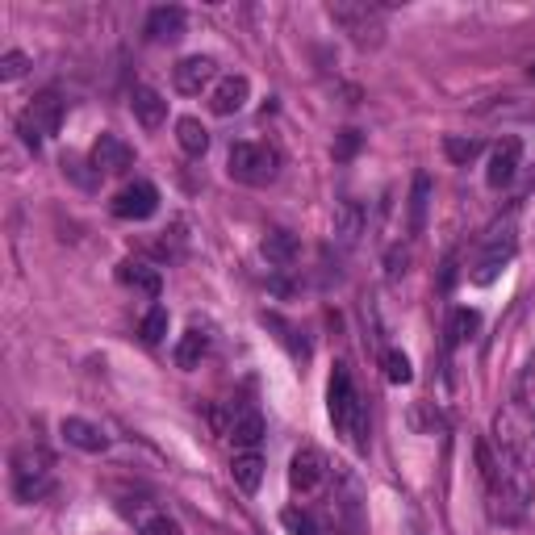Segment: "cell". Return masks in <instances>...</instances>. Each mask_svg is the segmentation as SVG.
I'll return each instance as SVG.
<instances>
[{
  "instance_id": "obj_18",
  "label": "cell",
  "mask_w": 535,
  "mask_h": 535,
  "mask_svg": "<svg viewBox=\"0 0 535 535\" xmlns=\"http://www.w3.org/2000/svg\"><path fill=\"white\" fill-rule=\"evenodd\" d=\"M118 281L138 289V293H147V297H159V289H164V281H159V268H151L143 260H122L118 264Z\"/></svg>"
},
{
  "instance_id": "obj_12",
  "label": "cell",
  "mask_w": 535,
  "mask_h": 535,
  "mask_svg": "<svg viewBox=\"0 0 535 535\" xmlns=\"http://www.w3.org/2000/svg\"><path fill=\"white\" fill-rule=\"evenodd\" d=\"M134 164V147L118 134H101L97 143H92V168L101 176H122L126 168Z\"/></svg>"
},
{
  "instance_id": "obj_2",
  "label": "cell",
  "mask_w": 535,
  "mask_h": 535,
  "mask_svg": "<svg viewBox=\"0 0 535 535\" xmlns=\"http://www.w3.org/2000/svg\"><path fill=\"white\" fill-rule=\"evenodd\" d=\"M490 444L510 456V460H519V464H535V410L527 406V398H515V402H506L498 414H494V435H490Z\"/></svg>"
},
{
  "instance_id": "obj_29",
  "label": "cell",
  "mask_w": 535,
  "mask_h": 535,
  "mask_svg": "<svg viewBox=\"0 0 535 535\" xmlns=\"http://www.w3.org/2000/svg\"><path fill=\"white\" fill-rule=\"evenodd\" d=\"M138 331H143V343H164V335H168V310L164 306H151L147 314H143V327H138Z\"/></svg>"
},
{
  "instance_id": "obj_10",
  "label": "cell",
  "mask_w": 535,
  "mask_h": 535,
  "mask_svg": "<svg viewBox=\"0 0 535 535\" xmlns=\"http://www.w3.org/2000/svg\"><path fill=\"white\" fill-rule=\"evenodd\" d=\"M155 209H159V189L151 180H134L113 197V218H122V222H147Z\"/></svg>"
},
{
  "instance_id": "obj_6",
  "label": "cell",
  "mask_w": 535,
  "mask_h": 535,
  "mask_svg": "<svg viewBox=\"0 0 535 535\" xmlns=\"http://www.w3.org/2000/svg\"><path fill=\"white\" fill-rule=\"evenodd\" d=\"M226 172H230V180L247 184V189H264V184H272L276 172H281V155L264 143H235L226 155Z\"/></svg>"
},
{
  "instance_id": "obj_8",
  "label": "cell",
  "mask_w": 535,
  "mask_h": 535,
  "mask_svg": "<svg viewBox=\"0 0 535 535\" xmlns=\"http://www.w3.org/2000/svg\"><path fill=\"white\" fill-rule=\"evenodd\" d=\"M515 251H519L515 222H506V226L490 230V235H485L481 255H477V264H473V285H494L498 276L506 272V264L515 260Z\"/></svg>"
},
{
  "instance_id": "obj_3",
  "label": "cell",
  "mask_w": 535,
  "mask_h": 535,
  "mask_svg": "<svg viewBox=\"0 0 535 535\" xmlns=\"http://www.w3.org/2000/svg\"><path fill=\"white\" fill-rule=\"evenodd\" d=\"M9 464H13V494H17V502L30 506V502H42L46 494L55 490V460H51L46 448L21 444Z\"/></svg>"
},
{
  "instance_id": "obj_14",
  "label": "cell",
  "mask_w": 535,
  "mask_h": 535,
  "mask_svg": "<svg viewBox=\"0 0 535 535\" xmlns=\"http://www.w3.org/2000/svg\"><path fill=\"white\" fill-rule=\"evenodd\" d=\"M130 109H134V118L143 130H159L168 122V101H164V92L151 88V84H134L130 92Z\"/></svg>"
},
{
  "instance_id": "obj_34",
  "label": "cell",
  "mask_w": 535,
  "mask_h": 535,
  "mask_svg": "<svg viewBox=\"0 0 535 535\" xmlns=\"http://www.w3.org/2000/svg\"><path fill=\"white\" fill-rule=\"evenodd\" d=\"M535 389V360H531V372H527V393Z\"/></svg>"
},
{
  "instance_id": "obj_20",
  "label": "cell",
  "mask_w": 535,
  "mask_h": 535,
  "mask_svg": "<svg viewBox=\"0 0 535 535\" xmlns=\"http://www.w3.org/2000/svg\"><path fill=\"white\" fill-rule=\"evenodd\" d=\"M130 519H134L138 535H184L180 523L168 515V510H155V506H138V510H130Z\"/></svg>"
},
{
  "instance_id": "obj_25",
  "label": "cell",
  "mask_w": 535,
  "mask_h": 535,
  "mask_svg": "<svg viewBox=\"0 0 535 535\" xmlns=\"http://www.w3.org/2000/svg\"><path fill=\"white\" fill-rule=\"evenodd\" d=\"M427 201H431V176L418 172L414 176V189H410V235H423V226H427Z\"/></svg>"
},
{
  "instance_id": "obj_9",
  "label": "cell",
  "mask_w": 535,
  "mask_h": 535,
  "mask_svg": "<svg viewBox=\"0 0 535 535\" xmlns=\"http://www.w3.org/2000/svg\"><path fill=\"white\" fill-rule=\"evenodd\" d=\"M218 63L209 55H184L176 67H172V84L176 92H184V97H201V92H214L218 84Z\"/></svg>"
},
{
  "instance_id": "obj_31",
  "label": "cell",
  "mask_w": 535,
  "mask_h": 535,
  "mask_svg": "<svg viewBox=\"0 0 535 535\" xmlns=\"http://www.w3.org/2000/svg\"><path fill=\"white\" fill-rule=\"evenodd\" d=\"M281 523L289 527V535H322V531H318V523L306 515V510H297V506H289V510H285Z\"/></svg>"
},
{
  "instance_id": "obj_22",
  "label": "cell",
  "mask_w": 535,
  "mask_h": 535,
  "mask_svg": "<svg viewBox=\"0 0 535 535\" xmlns=\"http://www.w3.org/2000/svg\"><path fill=\"white\" fill-rule=\"evenodd\" d=\"M230 477H235V485L243 494H255L260 490V481H264V460L255 452H243V456L230 460Z\"/></svg>"
},
{
  "instance_id": "obj_15",
  "label": "cell",
  "mask_w": 535,
  "mask_h": 535,
  "mask_svg": "<svg viewBox=\"0 0 535 535\" xmlns=\"http://www.w3.org/2000/svg\"><path fill=\"white\" fill-rule=\"evenodd\" d=\"M59 435H63L72 448H80V452H92V456L109 448V435H105V427H97V423H92V418H80V414L63 418V423H59Z\"/></svg>"
},
{
  "instance_id": "obj_11",
  "label": "cell",
  "mask_w": 535,
  "mask_h": 535,
  "mask_svg": "<svg viewBox=\"0 0 535 535\" xmlns=\"http://www.w3.org/2000/svg\"><path fill=\"white\" fill-rule=\"evenodd\" d=\"M327 473H331L327 456H322L318 448H301V452H293V460H289V490H293V494H314L318 485L327 481Z\"/></svg>"
},
{
  "instance_id": "obj_5",
  "label": "cell",
  "mask_w": 535,
  "mask_h": 535,
  "mask_svg": "<svg viewBox=\"0 0 535 535\" xmlns=\"http://www.w3.org/2000/svg\"><path fill=\"white\" fill-rule=\"evenodd\" d=\"M59 126H63V97L59 92H38V97L17 113V134H21V143H26L34 155L42 151V143L51 134H59Z\"/></svg>"
},
{
  "instance_id": "obj_17",
  "label": "cell",
  "mask_w": 535,
  "mask_h": 535,
  "mask_svg": "<svg viewBox=\"0 0 535 535\" xmlns=\"http://www.w3.org/2000/svg\"><path fill=\"white\" fill-rule=\"evenodd\" d=\"M184 26H189V13H184L180 5H159V9L147 13L143 34H147L151 42H176V38L184 34Z\"/></svg>"
},
{
  "instance_id": "obj_26",
  "label": "cell",
  "mask_w": 535,
  "mask_h": 535,
  "mask_svg": "<svg viewBox=\"0 0 535 535\" xmlns=\"http://www.w3.org/2000/svg\"><path fill=\"white\" fill-rule=\"evenodd\" d=\"M477 327H481V314L477 310H452V318H448V347H456V343H464V339H473L477 335Z\"/></svg>"
},
{
  "instance_id": "obj_7",
  "label": "cell",
  "mask_w": 535,
  "mask_h": 535,
  "mask_svg": "<svg viewBox=\"0 0 535 535\" xmlns=\"http://www.w3.org/2000/svg\"><path fill=\"white\" fill-rule=\"evenodd\" d=\"M214 418V431L218 435H226L235 448H243V452H255L260 448V439H264V414L255 410V406H247V402H230L226 410H214L209 414Z\"/></svg>"
},
{
  "instance_id": "obj_27",
  "label": "cell",
  "mask_w": 535,
  "mask_h": 535,
  "mask_svg": "<svg viewBox=\"0 0 535 535\" xmlns=\"http://www.w3.org/2000/svg\"><path fill=\"white\" fill-rule=\"evenodd\" d=\"M381 368H385V381H393V385H410V381H414L410 356H406V352H398V347H389V352L381 356Z\"/></svg>"
},
{
  "instance_id": "obj_21",
  "label": "cell",
  "mask_w": 535,
  "mask_h": 535,
  "mask_svg": "<svg viewBox=\"0 0 535 535\" xmlns=\"http://www.w3.org/2000/svg\"><path fill=\"white\" fill-rule=\"evenodd\" d=\"M260 251H264V260H268V264H276V268H293V260H297V239L289 235V230H268L264 243H260Z\"/></svg>"
},
{
  "instance_id": "obj_30",
  "label": "cell",
  "mask_w": 535,
  "mask_h": 535,
  "mask_svg": "<svg viewBox=\"0 0 535 535\" xmlns=\"http://www.w3.org/2000/svg\"><path fill=\"white\" fill-rule=\"evenodd\" d=\"M30 72V55H21V51H5V59H0V80L13 84Z\"/></svg>"
},
{
  "instance_id": "obj_23",
  "label": "cell",
  "mask_w": 535,
  "mask_h": 535,
  "mask_svg": "<svg viewBox=\"0 0 535 535\" xmlns=\"http://www.w3.org/2000/svg\"><path fill=\"white\" fill-rule=\"evenodd\" d=\"M205 356H209V335L201 327H189L176 343V364L180 368H201Z\"/></svg>"
},
{
  "instance_id": "obj_16",
  "label": "cell",
  "mask_w": 535,
  "mask_h": 535,
  "mask_svg": "<svg viewBox=\"0 0 535 535\" xmlns=\"http://www.w3.org/2000/svg\"><path fill=\"white\" fill-rule=\"evenodd\" d=\"M519 159H523L519 138H502V143L494 147V155H490V168H485V180H490V189H506V184L515 180Z\"/></svg>"
},
{
  "instance_id": "obj_13",
  "label": "cell",
  "mask_w": 535,
  "mask_h": 535,
  "mask_svg": "<svg viewBox=\"0 0 535 535\" xmlns=\"http://www.w3.org/2000/svg\"><path fill=\"white\" fill-rule=\"evenodd\" d=\"M247 97H251V80L239 76V72H230V76H222L214 84V92H209V109H214L218 118H235V113L247 105Z\"/></svg>"
},
{
  "instance_id": "obj_19",
  "label": "cell",
  "mask_w": 535,
  "mask_h": 535,
  "mask_svg": "<svg viewBox=\"0 0 535 535\" xmlns=\"http://www.w3.org/2000/svg\"><path fill=\"white\" fill-rule=\"evenodd\" d=\"M364 235V205L343 201L335 209V243L339 247H356V239Z\"/></svg>"
},
{
  "instance_id": "obj_4",
  "label": "cell",
  "mask_w": 535,
  "mask_h": 535,
  "mask_svg": "<svg viewBox=\"0 0 535 535\" xmlns=\"http://www.w3.org/2000/svg\"><path fill=\"white\" fill-rule=\"evenodd\" d=\"M327 13L347 38L356 46H364V51H377L385 42V17L377 9V0H335V5H327Z\"/></svg>"
},
{
  "instance_id": "obj_35",
  "label": "cell",
  "mask_w": 535,
  "mask_h": 535,
  "mask_svg": "<svg viewBox=\"0 0 535 535\" xmlns=\"http://www.w3.org/2000/svg\"><path fill=\"white\" fill-rule=\"evenodd\" d=\"M531 80H535V63H531Z\"/></svg>"
},
{
  "instance_id": "obj_28",
  "label": "cell",
  "mask_w": 535,
  "mask_h": 535,
  "mask_svg": "<svg viewBox=\"0 0 535 535\" xmlns=\"http://www.w3.org/2000/svg\"><path fill=\"white\" fill-rule=\"evenodd\" d=\"M444 151H448V159H452V164H473V159L481 155V143H477V138H460V134H448L444 138Z\"/></svg>"
},
{
  "instance_id": "obj_33",
  "label": "cell",
  "mask_w": 535,
  "mask_h": 535,
  "mask_svg": "<svg viewBox=\"0 0 535 535\" xmlns=\"http://www.w3.org/2000/svg\"><path fill=\"white\" fill-rule=\"evenodd\" d=\"M356 147H360V130H343L339 134V147H335V159H347Z\"/></svg>"
},
{
  "instance_id": "obj_32",
  "label": "cell",
  "mask_w": 535,
  "mask_h": 535,
  "mask_svg": "<svg viewBox=\"0 0 535 535\" xmlns=\"http://www.w3.org/2000/svg\"><path fill=\"white\" fill-rule=\"evenodd\" d=\"M406 264H410V247H393L389 251V276H393V281L406 276Z\"/></svg>"
},
{
  "instance_id": "obj_1",
  "label": "cell",
  "mask_w": 535,
  "mask_h": 535,
  "mask_svg": "<svg viewBox=\"0 0 535 535\" xmlns=\"http://www.w3.org/2000/svg\"><path fill=\"white\" fill-rule=\"evenodd\" d=\"M327 414H331L335 431H339L356 452L368 448V406H364L360 389H356V381H352V368H347V364H335V372H331V385H327Z\"/></svg>"
},
{
  "instance_id": "obj_24",
  "label": "cell",
  "mask_w": 535,
  "mask_h": 535,
  "mask_svg": "<svg viewBox=\"0 0 535 535\" xmlns=\"http://www.w3.org/2000/svg\"><path fill=\"white\" fill-rule=\"evenodd\" d=\"M176 143H180V151L184 155H205L209 151V130L201 126V118H180L176 122Z\"/></svg>"
}]
</instances>
